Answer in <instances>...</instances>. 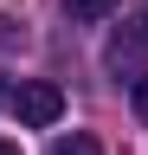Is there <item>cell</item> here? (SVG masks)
Masks as SVG:
<instances>
[{
	"instance_id": "6da1fadb",
	"label": "cell",
	"mask_w": 148,
	"mask_h": 155,
	"mask_svg": "<svg viewBox=\"0 0 148 155\" xmlns=\"http://www.w3.org/2000/svg\"><path fill=\"white\" fill-rule=\"evenodd\" d=\"M13 110H20V123H26V129H52V123L65 116V91H58V84H45V78H32V84L13 91Z\"/></svg>"
},
{
	"instance_id": "7a4b0ae2",
	"label": "cell",
	"mask_w": 148,
	"mask_h": 155,
	"mask_svg": "<svg viewBox=\"0 0 148 155\" xmlns=\"http://www.w3.org/2000/svg\"><path fill=\"white\" fill-rule=\"evenodd\" d=\"M142 45H148V32H122V39H109L103 65L116 71V78H148V71H142Z\"/></svg>"
},
{
	"instance_id": "3957f363",
	"label": "cell",
	"mask_w": 148,
	"mask_h": 155,
	"mask_svg": "<svg viewBox=\"0 0 148 155\" xmlns=\"http://www.w3.org/2000/svg\"><path fill=\"white\" fill-rule=\"evenodd\" d=\"M116 7H122V0H65V13L77 19V26H90V19H109Z\"/></svg>"
},
{
	"instance_id": "277c9868",
	"label": "cell",
	"mask_w": 148,
	"mask_h": 155,
	"mask_svg": "<svg viewBox=\"0 0 148 155\" xmlns=\"http://www.w3.org/2000/svg\"><path fill=\"white\" fill-rule=\"evenodd\" d=\"M45 155H103V142H97V136H84V129H71V136H58Z\"/></svg>"
},
{
	"instance_id": "5b68a950",
	"label": "cell",
	"mask_w": 148,
	"mask_h": 155,
	"mask_svg": "<svg viewBox=\"0 0 148 155\" xmlns=\"http://www.w3.org/2000/svg\"><path fill=\"white\" fill-rule=\"evenodd\" d=\"M13 39H20V19H13V13H0V45H13Z\"/></svg>"
},
{
	"instance_id": "8992f818",
	"label": "cell",
	"mask_w": 148,
	"mask_h": 155,
	"mask_svg": "<svg viewBox=\"0 0 148 155\" xmlns=\"http://www.w3.org/2000/svg\"><path fill=\"white\" fill-rule=\"evenodd\" d=\"M135 116L148 123V78H135Z\"/></svg>"
},
{
	"instance_id": "52a82bcc",
	"label": "cell",
	"mask_w": 148,
	"mask_h": 155,
	"mask_svg": "<svg viewBox=\"0 0 148 155\" xmlns=\"http://www.w3.org/2000/svg\"><path fill=\"white\" fill-rule=\"evenodd\" d=\"M0 104H13V91H7V71H0Z\"/></svg>"
},
{
	"instance_id": "ba28073f",
	"label": "cell",
	"mask_w": 148,
	"mask_h": 155,
	"mask_svg": "<svg viewBox=\"0 0 148 155\" xmlns=\"http://www.w3.org/2000/svg\"><path fill=\"white\" fill-rule=\"evenodd\" d=\"M0 155H20V142H7V136H0Z\"/></svg>"
},
{
	"instance_id": "9c48e42d",
	"label": "cell",
	"mask_w": 148,
	"mask_h": 155,
	"mask_svg": "<svg viewBox=\"0 0 148 155\" xmlns=\"http://www.w3.org/2000/svg\"><path fill=\"white\" fill-rule=\"evenodd\" d=\"M142 32H148V7H142Z\"/></svg>"
}]
</instances>
